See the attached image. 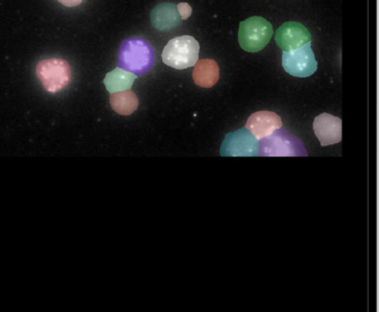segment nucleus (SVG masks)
<instances>
[{
    "mask_svg": "<svg viewBox=\"0 0 379 312\" xmlns=\"http://www.w3.org/2000/svg\"><path fill=\"white\" fill-rule=\"evenodd\" d=\"M282 121L280 116L271 111H259L248 118L246 128L255 136L256 139H263L273 132L282 128Z\"/></svg>",
    "mask_w": 379,
    "mask_h": 312,
    "instance_id": "9d476101",
    "label": "nucleus"
},
{
    "mask_svg": "<svg viewBox=\"0 0 379 312\" xmlns=\"http://www.w3.org/2000/svg\"><path fill=\"white\" fill-rule=\"evenodd\" d=\"M154 63L155 51L147 40L130 38L121 44L118 54V65L121 69L139 76L153 68Z\"/></svg>",
    "mask_w": 379,
    "mask_h": 312,
    "instance_id": "f257e3e1",
    "label": "nucleus"
},
{
    "mask_svg": "<svg viewBox=\"0 0 379 312\" xmlns=\"http://www.w3.org/2000/svg\"><path fill=\"white\" fill-rule=\"evenodd\" d=\"M192 78L197 86L211 88L219 80V66L213 59H201L196 63Z\"/></svg>",
    "mask_w": 379,
    "mask_h": 312,
    "instance_id": "f8f14e48",
    "label": "nucleus"
},
{
    "mask_svg": "<svg viewBox=\"0 0 379 312\" xmlns=\"http://www.w3.org/2000/svg\"><path fill=\"white\" fill-rule=\"evenodd\" d=\"M275 38L277 45L284 51L297 49L311 42V35L309 29L295 21H290L280 26Z\"/></svg>",
    "mask_w": 379,
    "mask_h": 312,
    "instance_id": "6e6552de",
    "label": "nucleus"
},
{
    "mask_svg": "<svg viewBox=\"0 0 379 312\" xmlns=\"http://www.w3.org/2000/svg\"><path fill=\"white\" fill-rule=\"evenodd\" d=\"M58 1L66 7H76L82 3V0H58Z\"/></svg>",
    "mask_w": 379,
    "mask_h": 312,
    "instance_id": "dca6fc26",
    "label": "nucleus"
},
{
    "mask_svg": "<svg viewBox=\"0 0 379 312\" xmlns=\"http://www.w3.org/2000/svg\"><path fill=\"white\" fill-rule=\"evenodd\" d=\"M313 132L321 146L342 142V119L330 113H321L313 120Z\"/></svg>",
    "mask_w": 379,
    "mask_h": 312,
    "instance_id": "1a4fd4ad",
    "label": "nucleus"
},
{
    "mask_svg": "<svg viewBox=\"0 0 379 312\" xmlns=\"http://www.w3.org/2000/svg\"><path fill=\"white\" fill-rule=\"evenodd\" d=\"M154 28L159 32H170L182 24L180 13L174 4L165 3L156 6L150 15Z\"/></svg>",
    "mask_w": 379,
    "mask_h": 312,
    "instance_id": "9b49d317",
    "label": "nucleus"
},
{
    "mask_svg": "<svg viewBox=\"0 0 379 312\" xmlns=\"http://www.w3.org/2000/svg\"><path fill=\"white\" fill-rule=\"evenodd\" d=\"M273 36V26L266 19L251 17L240 23L238 40L248 53H259L268 45Z\"/></svg>",
    "mask_w": 379,
    "mask_h": 312,
    "instance_id": "20e7f679",
    "label": "nucleus"
},
{
    "mask_svg": "<svg viewBox=\"0 0 379 312\" xmlns=\"http://www.w3.org/2000/svg\"><path fill=\"white\" fill-rule=\"evenodd\" d=\"M177 11L180 13V18L182 20H186L190 18V15L192 13V8L188 5L187 3H180L177 5Z\"/></svg>",
    "mask_w": 379,
    "mask_h": 312,
    "instance_id": "2eb2a0df",
    "label": "nucleus"
},
{
    "mask_svg": "<svg viewBox=\"0 0 379 312\" xmlns=\"http://www.w3.org/2000/svg\"><path fill=\"white\" fill-rule=\"evenodd\" d=\"M36 74L46 92L50 94L65 89L71 79L70 66L61 58H50L39 61L36 67Z\"/></svg>",
    "mask_w": 379,
    "mask_h": 312,
    "instance_id": "39448f33",
    "label": "nucleus"
},
{
    "mask_svg": "<svg viewBox=\"0 0 379 312\" xmlns=\"http://www.w3.org/2000/svg\"><path fill=\"white\" fill-rule=\"evenodd\" d=\"M199 56V44L190 36L174 38L163 48V63L175 69H186L194 66Z\"/></svg>",
    "mask_w": 379,
    "mask_h": 312,
    "instance_id": "7ed1b4c3",
    "label": "nucleus"
},
{
    "mask_svg": "<svg viewBox=\"0 0 379 312\" xmlns=\"http://www.w3.org/2000/svg\"><path fill=\"white\" fill-rule=\"evenodd\" d=\"M259 156L263 157H306L305 146L297 137L278 129L271 136L261 139L259 144Z\"/></svg>",
    "mask_w": 379,
    "mask_h": 312,
    "instance_id": "f03ea898",
    "label": "nucleus"
},
{
    "mask_svg": "<svg viewBox=\"0 0 379 312\" xmlns=\"http://www.w3.org/2000/svg\"><path fill=\"white\" fill-rule=\"evenodd\" d=\"M282 63L286 73L300 78L311 76L317 70L316 58L311 50V42L297 49L284 51Z\"/></svg>",
    "mask_w": 379,
    "mask_h": 312,
    "instance_id": "423d86ee",
    "label": "nucleus"
},
{
    "mask_svg": "<svg viewBox=\"0 0 379 312\" xmlns=\"http://www.w3.org/2000/svg\"><path fill=\"white\" fill-rule=\"evenodd\" d=\"M111 105L119 115L130 116L137 111L139 101L136 94L128 89L111 94Z\"/></svg>",
    "mask_w": 379,
    "mask_h": 312,
    "instance_id": "ddd939ff",
    "label": "nucleus"
},
{
    "mask_svg": "<svg viewBox=\"0 0 379 312\" xmlns=\"http://www.w3.org/2000/svg\"><path fill=\"white\" fill-rule=\"evenodd\" d=\"M220 155L230 157L259 156V142L247 128L227 135L221 144Z\"/></svg>",
    "mask_w": 379,
    "mask_h": 312,
    "instance_id": "0eeeda50",
    "label": "nucleus"
},
{
    "mask_svg": "<svg viewBox=\"0 0 379 312\" xmlns=\"http://www.w3.org/2000/svg\"><path fill=\"white\" fill-rule=\"evenodd\" d=\"M136 75L130 73V71L124 70V69L116 68L111 71L106 76L105 82L106 88L111 94L113 92H124L132 88L134 84Z\"/></svg>",
    "mask_w": 379,
    "mask_h": 312,
    "instance_id": "4468645a",
    "label": "nucleus"
}]
</instances>
